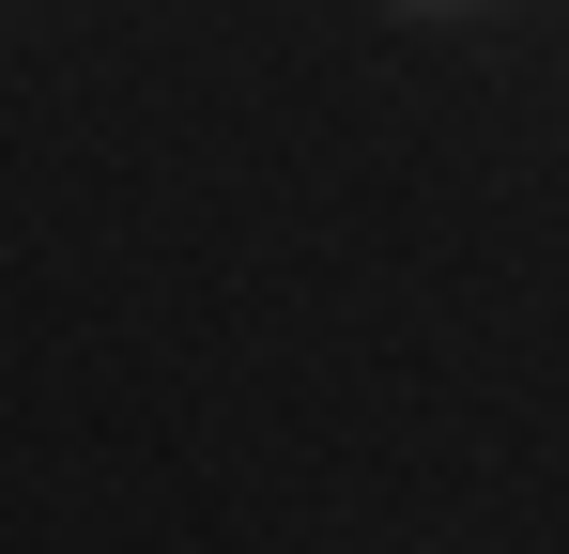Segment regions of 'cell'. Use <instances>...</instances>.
Instances as JSON below:
<instances>
[{"mask_svg":"<svg viewBox=\"0 0 569 554\" xmlns=\"http://www.w3.org/2000/svg\"><path fill=\"white\" fill-rule=\"evenodd\" d=\"M400 16H462V0H400Z\"/></svg>","mask_w":569,"mask_h":554,"instance_id":"6da1fadb","label":"cell"}]
</instances>
